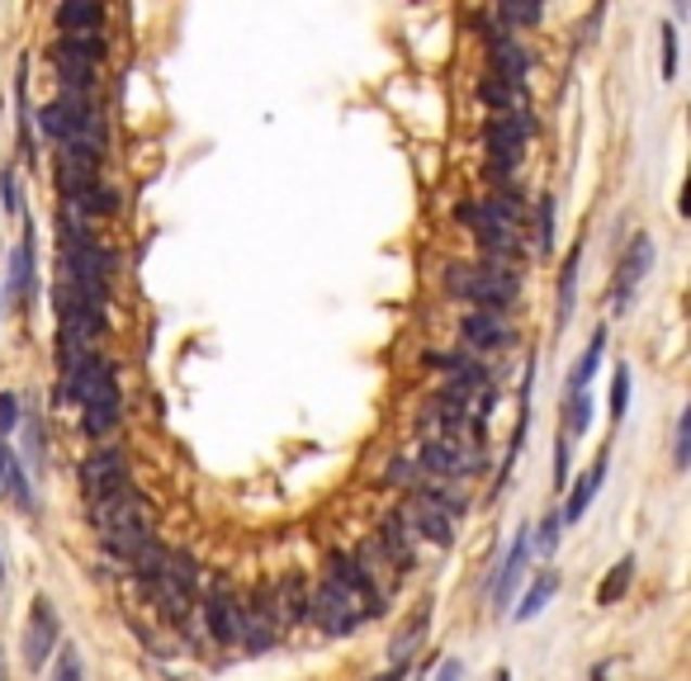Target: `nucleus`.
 I'll use <instances>...</instances> for the list:
<instances>
[{"mask_svg": "<svg viewBox=\"0 0 691 681\" xmlns=\"http://www.w3.org/2000/svg\"><path fill=\"white\" fill-rule=\"evenodd\" d=\"M446 294L474 304L469 312H502L516 304L521 280H516V270L502 266V260H478V266H460V260H455V266H446Z\"/></svg>", "mask_w": 691, "mask_h": 681, "instance_id": "nucleus-1", "label": "nucleus"}, {"mask_svg": "<svg viewBox=\"0 0 691 681\" xmlns=\"http://www.w3.org/2000/svg\"><path fill=\"white\" fill-rule=\"evenodd\" d=\"M38 128H43V138H52L57 147L104 156V119L86 95H62V100L43 104V110H38Z\"/></svg>", "mask_w": 691, "mask_h": 681, "instance_id": "nucleus-2", "label": "nucleus"}, {"mask_svg": "<svg viewBox=\"0 0 691 681\" xmlns=\"http://www.w3.org/2000/svg\"><path fill=\"white\" fill-rule=\"evenodd\" d=\"M57 644H62L57 606L48 601V592H38L34 606H29V620H24V634H20L24 667H29V672H43V667H48V653H57Z\"/></svg>", "mask_w": 691, "mask_h": 681, "instance_id": "nucleus-3", "label": "nucleus"}, {"mask_svg": "<svg viewBox=\"0 0 691 681\" xmlns=\"http://www.w3.org/2000/svg\"><path fill=\"white\" fill-rule=\"evenodd\" d=\"M308 620L318 625L322 634L342 639V634H356V630H360V625H364V611H360L356 601H350L332 578H322L318 592H308Z\"/></svg>", "mask_w": 691, "mask_h": 681, "instance_id": "nucleus-4", "label": "nucleus"}, {"mask_svg": "<svg viewBox=\"0 0 691 681\" xmlns=\"http://www.w3.org/2000/svg\"><path fill=\"white\" fill-rule=\"evenodd\" d=\"M654 237L649 232H635L630 242H625V252L616 256V270H611V308H630V298H635V290L644 284V274L654 270Z\"/></svg>", "mask_w": 691, "mask_h": 681, "instance_id": "nucleus-5", "label": "nucleus"}, {"mask_svg": "<svg viewBox=\"0 0 691 681\" xmlns=\"http://www.w3.org/2000/svg\"><path fill=\"white\" fill-rule=\"evenodd\" d=\"M536 133V119L526 110H512V114H498L488 128H484V142H488V156H492V170L502 166V176L521 162V142Z\"/></svg>", "mask_w": 691, "mask_h": 681, "instance_id": "nucleus-6", "label": "nucleus"}, {"mask_svg": "<svg viewBox=\"0 0 691 681\" xmlns=\"http://www.w3.org/2000/svg\"><path fill=\"white\" fill-rule=\"evenodd\" d=\"M276 630H280V611H276V596L270 587H256L246 601H238V639L252 644L256 653L276 644Z\"/></svg>", "mask_w": 691, "mask_h": 681, "instance_id": "nucleus-7", "label": "nucleus"}, {"mask_svg": "<svg viewBox=\"0 0 691 681\" xmlns=\"http://www.w3.org/2000/svg\"><path fill=\"white\" fill-rule=\"evenodd\" d=\"M124 483H128V454H124V450L104 445V450L86 454V464H81V492H86V502H100V497L119 492Z\"/></svg>", "mask_w": 691, "mask_h": 681, "instance_id": "nucleus-8", "label": "nucleus"}, {"mask_svg": "<svg viewBox=\"0 0 691 681\" xmlns=\"http://www.w3.org/2000/svg\"><path fill=\"white\" fill-rule=\"evenodd\" d=\"M417 464L432 468V474H440V478H474L478 468H484V454L464 450L460 440H426L422 454H417Z\"/></svg>", "mask_w": 691, "mask_h": 681, "instance_id": "nucleus-9", "label": "nucleus"}, {"mask_svg": "<svg viewBox=\"0 0 691 681\" xmlns=\"http://www.w3.org/2000/svg\"><path fill=\"white\" fill-rule=\"evenodd\" d=\"M328 578L342 587V592L356 601V606L364 615H380L384 611V596H380V587L370 582V573H364V563L360 558H346V554H332L328 558Z\"/></svg>", "mask_w": 691, "mask_h": 681, "instance_id": "nucleus-10", "label": "nucleus"}, {"mask_svg": "<svg viewBox=\"0 0 691 681\" xmlns=\"http://www.w3.org/2000/svg\"><path fill=\"white\" fill-rule=\"evenodd\" d=\"M460 340L469 350H502V346H512V340H516V332H512V322H507L502 312H464Z\"/></svg>", "mask_w": 691, "mask_h": 681, "instance_id": "nucleus-11", "label": "nucleus"}, {"mask_svg": "<svg viewBox=\"0 0 691 681\" xmlns=\"http://www.w3.org/2000/svg\"><path fill=\"white\" fill-rule=\"evenodd\" d=\"M530 526H521L516 530V540H512V549H507V558L498 563V573H492V582H488V592H492V606H507L512 601V592H516V582H521V568H526V558H530V535H526Z\"/></svg>", "mask_w": 691, "mask_h": 681, "instance_id": "nucleus-12", "label": "nucleus"}, {"mask_svg": "<svg viewBox=\"0 0 691 681\" xmlns=\"http://www.w3.org/2000/svg\"><path fill=\"white\" fill-rule=\"evenodd\" d=\"M0 497H10L24 516H34L38 502H34V488H29V474H24V460L10 440H0Z\"/></svg>", "mask_w": 691, "mask_h": 681, "instance_id": "nucleus-13", "label": "nucleus"}, {"mask_svg": "<svg viewBox=\"0 0 691 681\" xmlns=\"http://www.w3.org/2000/svg\"><path fill=\"white\" fill-rule=\"evenodd\" d=\"M398 521H402V530L417 535V540H432V544H455V535H450V521L440 516L436 506H426L422 497H408V506L398 511Z\"/></svg>", "mask_w": 691, "mask_h": 681, "instance_id": "nucleus-14", "label": "nucleus"}, {"mask_svg": "<svg viewBox=\"0 0 691 681\" xmlns=\"http://www.w3.org/2000/svg\"><path fill=\"white\" fill-rule=\"evenodd\" d=\"M606 464H611V450L597 454V460L588 464V474H583V478L568 488V502H564V511H559V521H564V526H578V521L588 516V506H592L597 488L606 483Z\"/></svg>", "mask_w": 691, "mask_h": 681, "instance_id": "nucleus-15", "label": "nucleus"}, {"mask_svg": "<svg viewBox=\"0 0 691 681\" xmlns=\"http://www.w3.org/2000/svg\"><path fill=\"white\" fill-rule=\"evenodd\" d=\"M204 620H208L214 644H238V601H232L228 592H208L204 596Z\"/></svg>", "mask_w": 691, "mask_h": 681, "instance_id": "nucleus-16", "label": "nucleus"}, {"mask_svg": "<svg viewBox=\"0 0 691 681\" xmlns=\"http://www.w3.org/2000/svg\"><path fill=\"white\" fill-rule=\"evenodd\" d=\"M10 298L34 304V228H24L15 256H10Z\"/></svg>", "mask_w": 691, "mask_h": 681, "instance_id": "nucleus-17", "label": "nucleus"}, {"mask_svg": "<svg viewBox=\"0 0 691 681\" xmlns=\"http://www.w3.org/2000/svg\"><path fill=\"white\" fill-rule=\"evenodd\" d=\"M100 20H104V10L95 0H62V5L52 10L57 34H100Z\"/></svg>", "mask_w": 691, "mask_h": 681, "instance_id": "nucleus-18", "label": "nucleus"}, {"mask_svg": "<svg viewBox=\"0 0 691 681\" xmlns=\"http://www.w3.org/2000/svg\"><path fill=\"white\" fill-rule=\"evenodd\" d=\"M270 596H276V611H280V620H308V582H304V573H284V578L270 587Z\"/></svg>", "mask_w": 691, "mask_h": 681, "instance_id": "nucleus-19", "label": "nucleus"}, {"mask_svg": "<svg viewBox=\"0 0 691 681\" xmlns=\"http://www.w3.org/2000/svg\"><path fill=\"white\" fill-rule=\"evenodd\" d=\"M578 274H583V237L568 246L564 266H559V312H554V326L564 332L568 318H573V294H578Z\"/></svg>", "mask_w": 691, "mask_h": 681, "instance_id": "nucleus-20", "label": "nucleus"}, {"mask_svg": "<svg viewBox=\"0 0 691 681\" xmlns=\"http://www.w3.org/2000/svg\"><path fill=\"white\" fill-rule=\"evenodd\" d=\"M426 630H432V606H417L412 620L402 625V630L394 634V644H388V663H394V667H408V658H412L417 648H422Z\"/></svg>", "mask_w": 691, "mask_h": 681, "instance_id": "nucleus-21", "label": "nucleus"}, {"mask_svg": "<svg viewBox=\"0 0 691 681\" xmlns=\"http://www.w3.org/2000/svg\"><path fill=\"white\" fill-rule=\"evenodd\" d=\"M488 52H492V62L502 67V81H512L521 86L526 81V72H530V57L521 52L516 38H507V34H488Z\"/></svg>", "mask_w": 691, "mask_h": 681, "instance_id": "nucleus-22", "label": "nucleus"}, {"mask_svg": "<svg viewBox=\"0 0 691 681\" xmlns=\"http://www.w3.org/2000/svg\"><path fill=\"white\" fill-rule=\"evenodd\" d=\"M67 204H72L86 222H90V218H110V214H119V190H110L104 180H95V185H86V190L76 194V200H67Z\"/></svg>", "mask_w": 691, "mask_h": 681, "instance_id": "nucleus-23", "label": "nucleus"}, {"mask_svg": "<svg viewBox=\"0 0 691 681\" xmlns=\"http://www.w3.org/2000/svg\"><path fill=\"white\" fill-rule=\"evenodd\" d=\"M606 356V326H597L592 340H588V350H583V360L568 370V393H588L592 384V374H597V364H602Z\"/></svg>", "mask_w": 691, "mask_h": 681, "instance_id": "nucleus-24", "label": "nucleus"}, {"mask_svg": "<svg viewBox=\"0 0 691 681\" xmlns=\"http://www.w3.org/2000/svg\"><path fill=\"white\" fill-rule=\"evenodd\" d=\"M52 52H67V57H76V62H90V67H100L110 48H104L100 34H62L57 43H52Z\"/></svg>", "mask_w": 691, "mask_h": 681, "instance_id": "nucleus-25", "label": "nucleus"}, {"mask_svg": "<svg viewBox=\"0 0 691 681\" xmlns=\"http://www.w3.org/2000/svg\"><path fill=\"white\" fill-rule=\"evenodd\" d=\"M630 578H635V554H625L616 568L597 582V606H616V601L625 596V587H630Z\"/></svg>", "mask_w": 691, "mask_h": 681, "instance_id": "nucleus-26", "label": "nucleus"}, {"mask_svg": "<svg viewBox=\"0 0 691 681\" xmlns=\"http://www.w3.org/2000/svg\"><path fill=\"white\" fill-rule=\"evenodd\" d=\"M554 587H559V573L554 568H545L536 582H530V592H526V601L516 606V620H530V615H540L545 606H550V596H554Z\"/></svg>", "mask_w": 691, "mask_h": 681, "instance_id": "nucleus-27", "label": "nucleus"}, {"mask_svg": "<svg viewBox=\"0 0 691 681\" xmlns=\"http://www.w3.org/2000/svg\"><path fill=\"white\" fill-rule=\"evenodd\" d=\"M478 95H484V100H488L498 114H512V110H521V86L502 81V76H484V81H478Z\"/></svg>", "mask_w": 691, "mask_h": 681, "instance_id": "nucleus-28", "label": "nucleus"}, {"mask_svg": "<svg viewBox=\"0 0 691 681\" xmlns=\"http://www.w3.org/2000/svg\"><path fill=\"white\" fill-rule=\"evenodd\" d=\"M48 681H86V663H81V653H76L67 639L57 644V663H52Z\"/></svg>", "mask_w": 691, "mask_h": 681, "instance_id": "nucleus-29", "label": "nucleus"}, {"mask_svg": "<svg viewBox=\"0 0 691 681\" xmlns=\"http://www.w3.org/2000/svg\"><path fill=\"white\" fill-rule=\"evenodd\" d=\"M592 422V402H588V393H568V402H564V436H583Z\"/></svg>", "mask_w": 691, "mask_h": 681, "instance_id": "nucleus-30", "label": "nucleus"}, {"mask_svg": "<svg viewBox=\"0 0 691 681\" xmlns=\"http://www.w3.org/2000/svg\"><path fill=\"white\" fill-rule=\"evenodd\" d=\"M625 408H630V364H616V378H611V422L620 426Z\"/></svg>", "mask_w": 691, "mask_h": 681, "instance_id": "nucleus-31", "label": "nucleus"}, {"mask_svg": "<svg viewBox=\"0 0 691 681\" xmlns=\"http://www.w3.org/2000/svg\"><path fill=\"white\" fill-rule=\"evenodd\" d=\"M687 464H691V412L677 416V431H673V468L682 474Z\"/></svg>", "mask_w": 691, "mask_h": 681, "instance_id": "nucleus-32", "label": "nucleus"}, {"mask_svg": "<svg viewBox=\"0 0 691 681\" xmlns=\"http://www.w3.org/2000/svg\"><path fill=\"white\" fill-rule=\"evenodd\" d=\"M559 526H564V521H559V511H550V516L540 521V530H536V549H540V558H550L554 549H559Z\"/></svg>", "mask_w": 691, "mask_h": 681, "instance_id": "nucleus-33", "label": "nucleus"}, {"mask_svg": "<svg viewBox=\"0 0 691 681\" xmlns=\"http://www.w3.org/2000/svg\"><path fill=\"white\" fill-rule=\"evenodd\" d=\"M540 256H554V200H540Z\"/></svg>", "mask_w": 691, "mask_h": 681, "instance_id": "nucleus-34", "label": "nucleus"}, {"mask_svg": "<svg viewBox=\"0 0 691 681\" xmlns=\"http://www.w3.org/2000/svg\"><path fill=\"white\" fill-rule=\"evenodd\" d=\"M498 20L502 24H540L545 5H498Z\"/></svg>", "mask_w": 691, "mask_h": 681, "instance_id": "nucleus-35", "label": "nucleus"}, {"mask_svg": "<svg viewBox=\"0 0 691 681\" xmlns=\"http://www.w3.org/2000/svg\"><path fill=\"white\" fill-rule=\"evenodd\" d=\"M20 426V393H0V440Z\"/></svg>", "mask_w": 691, "mask_h": 681, "instance_id": "nucleus-36", "label": "nucleus"}, {"mask_svg": "<svg viewBox=\"0 0 691 681\" xmlns=\"http://www.w3.org/2000/svg\"><path fill=\"white\" fill-rule=\"evenodd\" d=\"M663 81H677V29L663 24Z\"/></svg>", "mask_w": 691, "mask_h": 681, "instance_id": "nucleus-37", "label": "nucleus"}, {"mask_svg": "<svg viewBox=\"0 0 691 681\" xmlns=\"http://www.w3.org/2000/svg\"><path fill=\"white\" fill-rule=\"evenodd\" d=\"M0 204H5V214H20V176H15V166H5V176H0Z\"/></svg>", "mask_w": 691, "mask_h": 681, "instance_id": "nucleus-38", "label": "nucleus"}, {"mask_svg": "<svg viewBox=\"0 0 691 681\" xmlns=\"http://www.w3.org/2000/svg\"><path fill=\"white\" fill-rule=\"evenodd\" d=\"M564 483H568V436L559 431V440H554V488L564 492Z\"/></svg>", "mask_w": 691, "mask_h": 681, "instance_id": "nucleus-39", "label": "nucleus"}, {"mask_svg": "<svg viewBox=\"0 0 691 681\" xmlns=\"http://www.w3.org/2000/svg\"><path fill=\"white\" fill-rule=\"evenodd\" d=\"M20 422H24V416H20ZM24 431H29V460H34V464H43V431H38V412H29Z\"/></svg>", "mask_w": 691, "mask_h": 681, "instance_id": "nucleus-40", "label": "nucleus"}, {"mask_svg": "<svg viewBox=\"0 0 691 681\" xmlns=\"http://www.w3.org/2000/svg\"><path fill=\"white\" fill-rule=\"evenodd\" d=\"M436 681H464V663L446 658V663H440V672H436Z\"/></svg>", "mask_w": 691, "mask_h": 681, "instance_id": "nucleus-41", "label": "nucleus"}, {"mask_svg": "<svg viewBox=\"0 0 691 681\" xmlns=\"http://www.w3.org/2000/svg\"><path fill=\"white\" fill-rule=\"evenodd\" d=\"M402 672H408V667H388V672H380V677H370V681H402Z\"/></svg>", "mask_w": 691, "mask_h": 681, "instance_id": "nucleus-42", "label": "nucleus"}, {"mask_svg": "<svg viewBox=\"0 0 691 681\" xmlns=\"http://www.w3.org/2000/svg\"><path fill=\"white\" fill-rule=\"evenodd\" d=\"M592 681H606V667H592Z\"/></svg>", "mask_w": 691, "mask_h": 681, "instance_id": "nucleus-43", "label": "nucleus"}, {"mask_svg": "<svg viewBox=\"0 0 691 681\" xmlns=\"http://www.w3.org/2000/svg\"><path fill=\"white\" fill-rule=\"evenodd\" d=\"M0 681H10V672H5V653H0Z\"/></svg>", "mask_w": 691, "mask_h": 681, "instance_id": "nucleus-44", "label": "nucleus"}, {"mask_svg": "<svg viewBox=\"0 0 691 681\" xmlns=\"http://www.w3.org/2000/svg\"><path fill=\"white\" fill-rule=\"evenodd\" d=\"M492 681H512V672H507V667H502V672H498V677H492Z\"/></svg>", "mask_w": 691, "mask_h": 681, "instance_id": "nucleus-45", "label": "nucleus"}, {"mask_svg": "<svg viewBox=\"0 0 691 681\" xmlns=\"http://www.w3.org/2000/svg\"><path fill=\"white\" fill-rule=\"evenodd\" d=\"M0 573H5V568H0Z\"/></svg>", "mask_w": 691, "mask_h": 681, "instance_id": "nucleus-46", "label": "nucleus"}]
</instances>
